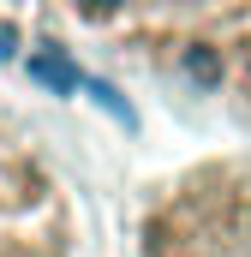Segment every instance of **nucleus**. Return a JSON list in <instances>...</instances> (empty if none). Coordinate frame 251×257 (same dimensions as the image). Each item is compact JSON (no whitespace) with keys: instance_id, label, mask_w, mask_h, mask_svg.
I'll list each match as a JSON object with an SVG mask.
<instances>
[{"instance_id":"f257e3e1","label":"nucleus","mask_w":251,"mask_h":257,"mask_svg":"<svg viewBox=\"0 0 251 257\" xmlns=\"http://www.w3.org/2000/svg\"><path fill=\"white\" fill-rule=\"evenodd\" d=\"M30 72H36V84H48V90H78V66L66 60V54H36Z\"/></svg>"},{"instance_id":"f03ea898","label":"nucleus","mask_w":251,"mask_h":257,"mask_svg":"<svg viewBox=\"0 0 251 257\" xmlns=\"http://www.w3.org/2000/svg\"><path fill=\"white\" fill-rule=\"evenodd\" d=\"M186 72H191V84H203V90H215V84H221V54L197 42V48H186Z\"/></svg>"},{"instance_id":"7ed1b4c3","label":"nucleus","mask_w":251,"mask_h":257,"mask_svg":"<svg viewBox=\"0 0 251 257\" xmlns=\"http://www.w3.org/2000/svg\"><path fill=\"white\" fill-rule=\"evenodd\" d=\"M12 42H18V30H12V24H0V60L12 54Z\"/></svg>"},{"instance_id":"20e7f679","label":"nucleus","mask_w":251,"mask_h":257,"mask_svg":"<svg viewBox=\"0 0 251 257\" xmlns=\"http://www.w3.org/2000/svg\"><path fill=\"white\" fill-rule=\"evenodd\" d=\"M96 6H102V12H108V6H114V0H90V12H96Z\"/></svg>"}]
</instances>
